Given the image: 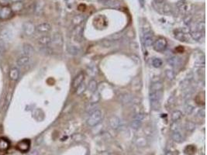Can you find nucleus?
Segmentation results:
<instances>
[{
	"label": "nucleus",
	"mask_w": 207,
	"mask_h": 155,
	"mask_svg": "<svg viewBox=\"0 0 207 155\" xmlns=\"http://www.w3.org/2000/svg\"><path fill=\"white\" fill-rule=\"evenodd\" d=\"M103 120V113L100 110H96L89 113V116L87 119V124L89 127H96Z\"/></svg>",
	"instance_id": "1"
},
{
	"label": "nucleus",
	"mask_w": 207,
	"mask_h": 155,
	"mask_svg": "<svg viewBox=\"0 0 207 155\" xmlns=\"http://www.w3.org/2000/svg\"><path fill=\"white\" fill-rule=\"evenodd\" d=\"M162 92H150L151 106L154 110H158L160 108V100Z\"/></svg>",
	"instance_id": "2"
},
{
	"label": "nucleus",
	"mask_w": 207,
	"mask_h": 155,
	"mask_svg": "<svg viewBox=\"0 0 207 155\" xmlns=\"http://www.w3.org/2000/svg\"><path fill=\"white\" fill-rule=\"evenodd\" d=\"M167 46H168V41L164 37H159L156 41H154V49L158 52H163L167 48Z\"/></svg>",
	"instance_id": "3"
},
{
	"label": "nucleus",
	"mask_w": 207,
	"mask_h": 155,
	"mask_svg": "<svg viewBox=\"0 0 207 155\" xmlns=\"http://www.w3.org/2000/svg\"><path fill=\"white\" fill-rule=\"evenodd\" d=\"M31 140L29 139H24L17 143L16 149L22 153H26V152H28L31 148Z\"/></svg>",
	"instance_id": "4"
},
{
	"label": "nucleus",
	"mask_w": 207,
	"mask_h": 155,
	"mask_svg": "<svg viewBox=\"0 0 207 155\" xmlns=\"http://www.w3.org/2000/svg\"><path fill=\"white\" fill-rule=\"evenodd\" d=\"M23 31L25 35L31 37L34 34L36 31V27L31 22H26L23 24Z\"/></svg>",
	"instance_id": "5"
},
{
	"label": "nucleus",
	"mask_w": 207,
	"mask_h": 155,
	"mask_svg": "<svg viewBox=\"0 0 207 155\" xmlns=\"http://www.w3.org/2000/svg\"><path fill=\"white\" fill-rule=\"evenodd\" d=\"M143 44L147 47H150L154 44V36L151 31H144L143 33Z\"/></svg>",
	"instance_id": "6"
},
{
	"label": "nucleus",
	"mask_w": 207,
	"mask_h": 155,
	"mask_svg": "<svg viewBox=\"0 0 207 155\" xmlns=\"http://www.w3.org/2000/svg\"><path fill=\"white\" fill-rule=\"evenodd\" d=\"M109 123H110V126L112 127V129L115 130H118L121 127V120L117 116H115V115L110 116V119H109Z\"/></svg>",
	"instance_id": "7"
},
{
	"label": "nucleus",
	"mask_w": 207,
	"mask_h": 155,
	"mask_svg": "<svg viewBox=\"0 0 207 155\" xmlns=\"http://www.w3.org/2000/svg\"><path fill=\"white\" fill-rule=\"evenodd\" d=\"M51 28H52V27H51V24L47 22H44L37 25L36 27V31L37 32L41 33V34H47V33L51 31Z\"/></svg>",
	"instance_id": "8"
},
{
	"label": "nucleus",
	"mask_w": 207,
	"mask_h": 155,
	"mask_svg": "<svg viewBox=\"0 0 207 155\" xmlns=\"http://www.w3.org/2000/svg\"><path fill=\"white\" fill-rule=\"evenodd\" d=\"M13 11L11 8L8 6H3L0 9V19L2 20H7L12 17Z\"/></svg>",
	"instance_id": "9"
},
{
	"label": "nucleus",
	"mask_w": 207,
	"mask_h": 155,
	"mask_svg": "<svg viewBox=\"0 0 207 155\" xmlns=\"http://www.w3.org/2000/svg\"><path fill=\"white\" fill-rule=\"evenodd\" d=\"M73 38L76 42H81L83 35V28L81 26H76L73 31Z\"/></svg>",
	"instance_id": "10"
},
{
	"label": "nucleus",
	"mask_w": 207,
	"mask_h": 155,
	"mask_svg": "<svg viewBox=\"0 0 207 155\" xmlns=\"http://www.w3.org/2000/svg\"><path fill=\"white\" fill-rule=\"evenodd\" d=\"M12 33L8 29H4V30H2L0 32V41H2L3 43L10 41V40L12 39Z\"/></svg>",
	"instance_id": "11"
},
{
	"label": "nucleus",
	"mask_w": 207,
	"mask_h": 155,
	"mask_svg": "<svg viewBox=\"0 0 207 155\" xmlns=\"http://www.w3.org/2000/svg\"><path fill=\"white\" fill-rule=\"evenodd\" d=\"M21 52H22V55L30 57L35 53V50H34V47L30 44H24L22 47V49H21Z\"/></svg>",
	"instance_id": "12"
},
{
	"label": "nucleus",
	"mask_w": 207,
	"mask_h": 155,
	"mask_svg": "<svg viewBox=\"0 0 207 155\" xmlns=\"http://www.w3.org/2000/svg\"><path fill=\"white\" fill-rule=\"evenodd\" d=\"M31 57L22 55L17 58L16 63V65L19 66V67H25V66L28 65L31 63Z\"/></svg>",
	"instance_id": "13"
},
{
	"label": "nucleus",
	"mask_w": 207,
	"mask_h": 155,
	"mask_svg": "<svg viewBox=\"0 0 207 155\" xmlns=\"http://www.w3.org/2000/svg\"><path fill=\"white\" fill-rule=\"evenodd\" d=\"M38 44H40L41 47L50 46L52 44V39H51V37H50V36L44 35L38 39Z\"/></svg>",
	"instance_id": "14"
},
{
	"label": "nucleus",
	"mask_w": 207,
	"mask_h": 155,
	"mask_svg": "<svg viewBox=\"0 0 207 155\" xmlns=\"http://www.w3.org/2000/svg\"><path fill=\"white\" fill-rule=\"evenodd\" d=\"M85 79V74L83 72L79 73L75 78H74L72 81V87L74 88H77L84 81Z\"/></svg>",
	"instance_id": "15"
},
{
	"label": "nucleus",
	"mask_w": 207,
	"mask_h": 155,
	"mask_svg": "<svg viewBox=\"0 0 207 155\" xmlns=\"http://www.w3.org/2000/svg\"><path fill=\"white\" fill-rule=\"evenodd\" d=\"M52 39V43L56 46V47H61L64 44V41H63V37L61 36V34H54L53 37H51Z\"/></svg>",
	"instance_id": "16"
},
{
	"label": "nucleus",
	"mask_w": 207,
	"mask_h": 155,
	"mask_svg": "<svg viewBox=\"0 0 207 155\" xmlns=\"http://www.w3.org/2000/svg\"><path fill=\"white\" fill-rule=\"evenodd\" d=\"M172 139L176 143H182L184 141V136L179 130H173L172 133Z\"/></svg>",
	"instance_id": "17"
},
{
	"label": "nucleus",
	"mask_w": 207,
	"mask_h": 155,
	"mask_svg": "<svg viewBox=\"0 0 207 155\" xmlns=\"http://www.w3.org/2000/svg\"><path fill=\"white\" fill-rule=\"evenodd\" d=\"M10 147V142L5 137L0 138V152H5Z\"/></svg>",
	"instance_id": "18"
},
{
	"label": "nucleus",
	"mask_w": 207,
	"mask_h": 155,
	"mask_svg": "<svg viewBox=\"0 0 207 155\" xmlns=\"http://www.w3.org/2000/svg\"><path fill=\"white\" fill-rule=\"evenodd\" d=\"M181 61H182V60H181L180 57H177V56H172V57H169V59H168V63H169V64L173 67H176L180 66Z\"/></svg>",
	"instance_id": "19"
},
{
	"label": "nucleus",
	"mask_w": 207,
	"mask_h": 155,
	"mask_svg": "<svg viewBox=\"0 0 207 155\" xmlns=\"http://www.w3.org/2000/svg\"><path fill=\"white\" fill-rule=\"evenodd\" d=\"M164 88L163 84L162 83V81H153L151 85L150 92H162Z\"/></svg>",
	"instance_id": "20"
},
{
	"label": "nucleus",
	"mask_w": 207,
	"mask_h": 155,
	"mask_svg": "<svg viewBox=\"0 0 207 155\" xmlns=\"http://www.w3.org/2000/svg\"><path fill=\"white\" fill-rule=\"evenodd\" d=\"M9 78H10V79L12 81H16V80H18L19 77H20V70L16 67H12L10 71H9Z\"/></svg>",
	"instance_id": "21"
},
{
	"label": "nucleus",
	"mask_w": 207,
	"mask_h": 155,
	"mask_svg": "<svg viewBox=\"0 0 207 155\" xmlns=\"http://www.w3.org/2000/svg\"><path fill=\"white\" fill-rule=\"evenodd\" d=\"M175 37L181 42H187V37L183 31H177L175 34Z\"/></svg>",
	"instance_id": "22"
},
{
	"label": "nucleus",
	"mask_w": 207,
	"mask_h": 155,
	"mask_svg": "<svg viewBox=\"0 0 207 155\" xmlns=\"http://www.w3.org/2000/svg\"><path fill=\"white\" fill-rule=\"evenodd\" d=\"M97 87H98L97 81L95 79L90 80L89 82V85H88V89H89V91L92 93L95 92H96V90H97Z\"/></svg>",
	"instance_id": "23"
},
{
	"label": "nucleus",
	"mask_w": 207,
	"mask_h": 155,
	"mask_svg": "<svg viewBox=\"0 0 207 155\" xmlns=\"http://www.w3.org/2000/svg\"><path fill=\"white\" fill-rule=\"evenodd\" d=\"M182 117V113L180 110H175L172 113V120L174 123H177Z\"/></svg>",
	"instance_id": "24"
},
{
	"label": "nucleus",
	"mask_w": 207,
	"mask_h": 155,
	"mask_svg": "<svg viewBox=\"0 0 207 155\" xmlns=\"http://www.w3.org/2000/svg\"><path fill=\"white\" fill-rule=\"evenodd\" d=\"M190 35L191 37H192V38L193 39V40H195V41H200L201 39L203 37L204 33L201 32V31H192V32L191 33Z\"/></svg>",
	"instance_id": "25"
},
{
	"label": "nucleus",
	"mask_w": 207,
	"mask_h": 155,
	"mask_svg": "<svg viewBox=\"0 0 207 155\" xmlns=\"http://www.w3.org/2000/svg\"><path fill=\"white\" fill-rule=\"evenodd\" d=\"M103 4L109 7H113V8H116L119 6L120 2L116 0H103Z\"/></svg>",
	"instance_id": "26"
},
{
	"label": "nucleus",
	"mask_w": 207,
	"mask_h": 155,
	"mask_svg": "<svg viewBox=\"0 0 207 155\" xmlns=\"http://www.w3.org/2000/svg\"><path fill=\"white\" fill-rule=\"evenodd\" d=\"M135 143L137 145L138 147H146L147 144V141L144 137H137V138L135 139Z\"/></svg>",
	"instance_id": "27"
},
{
	"label": "nucleus",
	"mask_w": 207,
	"mask_h": 155,
	"mask_svg": "<svg viewBox=\"0 0 207 155\" xmlns=\"http://www.w3.org/2000/svg\"><path fill=\"white\" fill-rule=\"evenodd\" d=\"M142 125V120H138V119H135L133 118V120H132L131 123H130V126H131L132 129L133 130H138V129L140 128L141 127Z\"/></svg>",
	"instance_id": "28"
},
{
	"label": "nucleus",
	"mask_w": 207,
	"mask_h": 155,
	"mask_svg": "<svg viewBox=\"0 0 207 155\" xmlns=\"http://www.w3.org/2000/svg\"><path fill=\"white\" fill-rule=\"evenodd\" d=\"M178 6H179V10H180V12L182 13H183V14L188 13H189V11H190L191 5H189V4L182 3V5H178Z\"/></svg>",
	"instance_id": "29"
},
{
	"label": "nucleus",
	"mask_w": 207,
	"mask_h": 155,
	"mask_svg": "<svg viewBox=\"0 0 207 155\" xmlns=\"http://www.w3.org/2000/svg\"><path fill=\"white\" fill-rule=\"evenodd\" d=\"M23 9H24V4L21 2H18L13 4L11 9L13 12H19V11L22 10Z\"/></svg>",
	"instance_id": "30"
},
{
	"label": "nucleus",
	"mask_w": 207,
	"mask_h": 155,
	"mask_svg": "<svg viewBox=\"0 0 207 155\" xmlns=\"http://www.w3.org/2000/svg\"><path fill=\"white\" fill-rule=\"evenodd\" d=\"M67 51H68L69 54H73V55H78L80 53L79 48H78L75 46H68Z\"/></svg>",
	"instance_id": "31"
},
{
	"label": "nucleus",
	"mask_w": 207,
	"mask_h": 155,
	"mask_svg": "<svg viewBox=\"0 0 207 155\" xmlns=\"http://www.w3.org/2000/svg\"><path fill=\"white\" fill-rule=\"evenodd\" d=\"M84 20V16H82V15H78L73 18V24H74L75 26H80V24L83 22Z\"/></svg>",
	"instance_id": "32"
},
{
	"label": "nucleus",
	"mask_w": 207,
	"mask_h": 155,
	"mask_svg": "<svg viewBox=\"0 0 207 155\" xmlns=\"http://www.w3.org/2000/svg\"><path fill=\"white\" fill-rule=\"evenodd\" d=\"M75 89H76V94H77L78 96H80V95L82 94V93L85 92V90L86 89V85L85 84V82L83 81V82L82 83V84L78 86L77 88H75Z\"/></svg>",
	"instance_id": "33"
},
{
	"label": "nucleus",
	"mask_w": 207,
	"mask_h": 155,
	"mask_svg": "<svg viewBox=\"0 0 207 155\" xmlns=\"http://www.w3.org/2000/svg\"><path fill=\"white\" fill-rule=\"evenodd\" d=\"M185 153L189 155H192L195 153V147L192 145H189V146H187L185 149Z\"/></svg>",
	"instance_id": "34"
},
{
	"label": "nucleus",
	"mask_w": 207,
	"mask_h": 155,
	"mask_svg": "<svg viewBox=\"0 0 207 155\" xmlns=\"http://www.w3.org/2000/svg\"><path fill=\"white\" fill-rule=\"evenodd\" d=\"M41 51L44 54L47 55H51L53 54V50L51 49L50 46H47V47H41Z\"/></svg>",
	"instance_id": "35"
},
{
	"label": "nucleus",
	"mask_w": 207,
	"mask_h": 155,
	"mask_svg": "<svg viewBox=\"0 0 207 155\" xmlns=\"http://www.w3.org/2000/svg\"><path fill=\"white\" fill-rule=\"evenodd\" d=\"M123 34H122V33H117V34H112L111 36H110V37H108V39H109V40H110V41H118L119 39H120L122 37H123Z\"/></svg>",
	"instance_id": "36"
},
{
	"label": "nucleus",
	"mask_w": 207,
	"mask_h": 155,
	"mask_svg": "<svg viewBox=\"0 0 207 155\" xmlns=\"http://www.w3.org/2000/svg\"><path fill=\"white\" fill-rule=\"evenodd\" d=\"M152 64L154 67H160L163 64V61L161 58H154L152 61Z\"/></svg>",
	"instance_id": "37"
},
{
	"label": "nucleus",
	"mask_w": 207,
	"mask_h": 155,
	"mask_svg": "<svg viewBox=\"0 0 207 155\" xmlns=\"http://www.w3.org/2000/svg\"><path fill=\"white\" fill-rule=\"evenodd\" d=\"M95 108H96V103H90L87 106H86L85 110L88 112V113H91L92 112H93V111H95V110H96Z\"/></svg>",
	"instance_id": "38"
},
{
	"label": "nucleus",
	"mask_w": 207,
	"mask_h": 155,
	"mask_svg": "<svg viewBox=\"0 0 207 155\" xmlns=\"http://www.w3.org/2000/svg\"><path fill=\"white\" fill-rule=\"evenodd\" d=\"M165 74H166V77L168 78V79L170 80V81H172L175 78V73L172 70H166Z\"/></svg>",
	"instance_id": "39"
},
{
	"label": "nucleus",
	"mask_w": 207,
	"mask_h": 155,
	"mask_svg": "<svg viewBox=\"0 0 207 155\" xmlns=\"http://www.w3.org/2000/svg\"><path fill=\"white\" fill-rule=\"evenodd\" d=\"M205 23L204 21H202V22H199V23L197 24V30L196 31H201V32H203L205 31Z\"/></svg>",
	"instance_id": "40"
},
{
	"label": "nucleus",
	"mask_w": 207,
	"mask_h": 155,
	"mask_svg": "<svg viewBox=\"0 0 207 155\" xmlns=\"http://www.w3.org/2000/svg\"><path fill=\"white\" fill-rule=\"evenodd\" d=\"M195 128V125L193 122H188L186 124V129L188 131H193Z\"/></svg>",
	"instance_id": "41"
},
{
	"label": "nucleus",
	"mask_w": 207,
	"mask_h": 155,
	"mask_svg": "<svg viewBox=\"0 0 207 155\" xmlns=\"http://www.w3.org/2000/svg\"><path fill=\"white\" fill-rule=\"evenodd\" d=\"M194 107L190 104H186L185 106V111L187 114H191L193 112Z\"/></svg>",
	"instance_id": "42"
},
{
	"label": "nucleus",
	"mask_w": 207,
	"mask_h": 155,
	"mask_svg": "<svg viewBox=\"0 0 207 155\" xmlns=\"http://www.w3.org/2000/svg\"><path fill=\"white\" fill-rule=\"evenodd\" d=\"M101 44L104 47H111L113 45V41L110 40H103V41H101Z\"/></svg>",
	"instance_id": "43"
},
{
	"label": "nucleus",
	"mask_w": 207,
	"mask_h": 155,
	"mask_svg": "<svg viewBox=\"0 0 207 155\" xmlns=\"http://www.w3.org/2000/svg\"><path fill=\"white\" fill-rule=\"evenodd\" d=\"M185 24H188L189 25V23H191V22H192V16H186V17L185 18Z\"/></svg>",
	"instance_id": "44"
},
{
	"label": "nucleus",
	"mask_w": 207,
	"mask_h": 155,
	"mask_svg": "<svg viewBox=\"0 0 207 155\" xmlns=\"http://www.w3.org/2000/svg\"><path fill=\"white\" fill-rule=\"evenodd\" d=\"M165 3V0H154V4L155 5H162Z\"/></svg>",
	"instance_id": "45"
},
{
	"label": "nucleus",
	"mask_w": 207,
	"mask_h": 155,
	"mask_svg": "<svg viewBox=\"0 0 207 155\" xmlns=\"http://www.w3.org/2000/svg\"><path fill=\"white\" fill-rule=\"evenodd\" d=\"M38 150H36V149H34L33 150H31L30 153H29L28 155H38Z\"/></svg>",
	"instance_id": "46"
},
{
	"label": "nucleus",
	"mask_w": 207,
	"mask_h": 155,
	"mask_svg": "<svg viewBox=\"0 0 207 155\" xmlns=\"http://www.w3.org/2000/svg\"><path fill=\"white\" fill-rule=\"evenodd\" d=\"M9 2V0H0L1 5H7Z\"/></svg>",
	"instance_id": "47"
},
{
	"label": "nucleus",
	"mask_w": 207,
	"mask_h": 155,
	"mask_svg": "<svg viewBox=\"0 0 207 155\" xmlns=\"http://www.w3.org/2000/svg\"><path fill=\"white\" fill-rule=\"evenodd\" d=\"M139 2H140L141 7H143V5H144V0H139Z\"/></svg>",
	"instance_id": "48"
},
{
	"label": "nucleus",
	"mask_w": 207,
	"mask_h": 155,
	"mask_svg": "<svg viewBox=\"0 0 207 155\" xmlns=\"http://www.w3.org/2000/svg\"><path fill=\"white\" fill-rule=\"evenodd\" d=\"M22 0H9V2H13V3H15V2H21Z\"/></svg>",
	"instance_id": "49"
},
{
	"label": "nucleus",
	"mask_w": 207,
	"mask_h": 155,
	"mask_svg": "<svg viewBox=\"0 0 207 155\" xmlns=\"http://www.w3.org/2000/svg\"><path fill=\"white\" fill-rule=\"evenodd\" d=\"M2 54H3V50H0V58L2 57Z\"/></svg>",
	"instance_id": "50"
},
{
	"label": "nucleus",
	"mask_w": 207,
	"mask_h": 155,
	"mask_svg": "<svg viewBox=\"0 0 207 155\" xmlns=\"http://www.w3.org/2000/svg\"><path fill=\"white\" fill-rule=\"evenodd\" d=\"M166 155H172V153H171V152H168V153H166Z\"/></svg>",
	"instance_id": "51"
},
{
	"label": "nucleus",
	"mask_w": 207,
	"mask_h": 155,
	"mask_svg": "<svg viewBox=\"0 0 207 155\" xmlns=\"http://www.w3.org/2000/svg\"><path fill=\"white\" fill-rule=\"evenodd\" d=\"M85 155H90V153H89V151H88L87 153H86V154H85Z\"/></svg>",
	"instance_id": "52"
}]
</instances>
